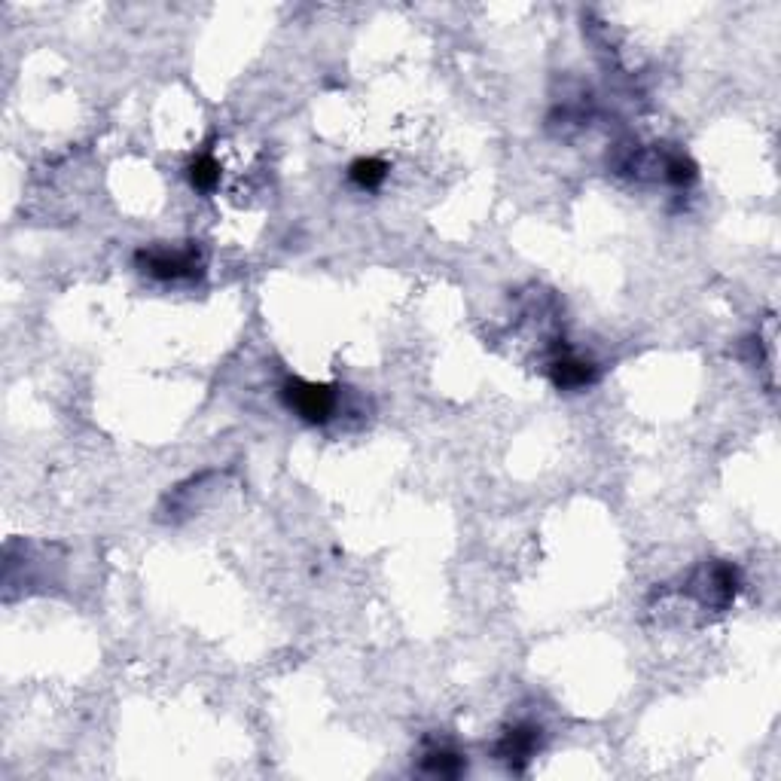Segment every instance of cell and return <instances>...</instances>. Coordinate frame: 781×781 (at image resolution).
<instances>
[{"mask_svg":"<svg viewBox=\"0 0 781 781\" xmlns=\"http://www.w3.org/2000/svg\"><path fill=\"white\" fill-rule=\"evenodd\" d=\"M138 269L156 281H190L202 278V254L196 248H144L135 257Z\"/></svg>","mask_w":781,"mask_h":781,"instance_id":"1","label":"cell"},{"mask_svg":"<svg viewBox=\"0 0 781 781\" xmlns=\"http://www.w3.org/2000/svg\"><path fill=\"white\" fill-rule=\"evenodd\" d=\"M281 397H284V406L309 425H327L339 409V397L333 388L303 382V379H287L281 388Z\"/></svg>","mask_w":781,"mask_h":781,"instance_id":"2","label":"cell"},{"mask_svg":"<svg viewBox=\"0 0 781 781\" xmlns=\"http://www.w3.org/2000/svg\"><path fill=\"white\" fill-rule=\"evenodd\" d=\"M540 739H544V736H540V727H534V724H516V727H510V730L501 736V742H498V757H501L510 769L522 772L525 763L537 754Z\"/></svg>","mask_w":781,"mask_h":781,"instance_id":"3","label":"cell"},{"mask_svg":"<svg viewBox=\"0 0 781 781\" xmlns=\"http://www.w3.org/2000/svg\"><path fill=\"white\" fill-rule=\"evenodd\" d=\"M550 379L559 391H580L598 379V370L592 360H583L577 354H559L550 360Z\"/></svg>","mask_w":781,"mask_h":781,"instance_id":"4","label":"cell"},{"mask_svg":"<svg viewBox=\"0 0 781 781\" xmlns=\"http://www.w3.org/2000/svg\"><path fill=\"white\" fill-rule=\"evenodd\" d=\"M388 177V165L382 159H373V156H364V159H354L348 165V180L364 193H376Z\"/></svg>","mask_w":781,"mask_h":781,"instance_id":"5","label":"cell"},{"mask_svg":"<svg viewBox=\"0 0 781 781\" xmlns=\"http://www.w3.org/2000/svg\"><path fill=\"white\" fill-rule=\"evenodd\" d=\"M464 766H467V760L452 748H431L422 757V769L428 775H440V778H455V775L464 772Z\"/></svg>","mask_w":781,"mask_h":781,"instance_id":"6","label":"cell"},{"mask_svg":"<svg viewBox=\"0 0 781 781\" xmlns=\"http://www.w3.org/2000/svg\"><path fill=\"white\" fill-rule=\"evenodd\" d=\"M190 184H193V190H199V193H211V190H217V184H220V165H217V159L214 156H196L193 159V165H190Z\"/></svg>","mask_w":781,"mask_h":781,"instance_id":"7","label":"cell"},{"mask_svg":"<svg viewBox=\"0 0 781 781\" xmlns=\"http://www.w3.org/2000/svg\"><path fill=\"white\" fill-rule=\"evenodd\" d=\"M663 177L675 187H690L696 180V165L684 156V153H669L663 159Z\"/></svg>","mask_w":781,"mask_h":781,"instance_id":"8","label":"cell"}]
</instances>
